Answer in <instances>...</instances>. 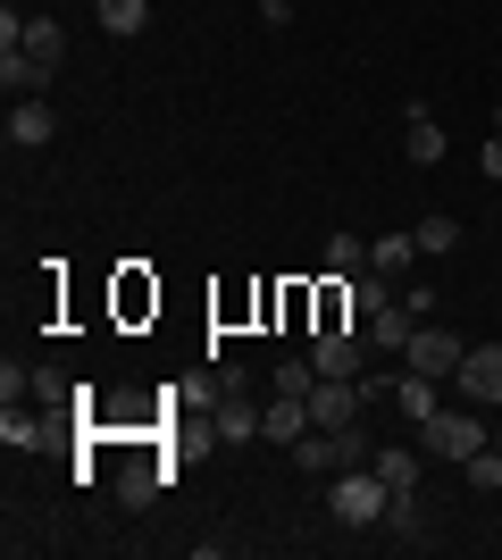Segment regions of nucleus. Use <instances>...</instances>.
<instances>
[{
  "instance_id": "obj_16",
  "label": "nucleus",
  "mask_w": 502,
  "mask_h": 560,
  "mask_svg": "<svg viewBox=\"0 0 502 560\" xmlns=\"http://www.w3.org/2000/svg\"><path fill=\"white\" fill-rule=\"evenodd\" d=\"M360 268H369V243H360V234H327V277L352 284Z\"/></svg>"
},
{
  "instance_id": "obj_2",
  "label": "nucleus",
  "mask_w": 502,
  "mask_h": 560,
  "mask_svg": "<svg viewBox=\"0 0 502 560\" xmlns=\"http://www.w3.org/2000/svg\"><path fill=\"white\" fill-rule=\"evenodd\" d=\"M419 435H428L435 460H478V452H486V419H478V410H435Z\"/></svg>"
},
{
  "instance_id": "obj_19",
  "label": "nucleus",
  "mask_w": 502,
  "mask_h": 560,
  "mask_svg": "<svg viewBox=\"0 0 502 560\" xmlns=\"http://www.w3.org/2000/svg\"><path fill=\"white\" fill-rule=\"evenodd\" d=\"M410 259H419V243H410V234H377V243H369V268H377V277H402Z\"/></svg>"
},
{
  "instance_id": "obj_30",
  "label": "nucleus",
  "mask_w": 502,
  "mask_h": 560,
  "mask_svg": "<svg viewBox=\"0 0 502 560\" xmlns=\"http://www.w3.org/2000/svg\"><path fill=\"white\" fill-rule=\"evenodd\" d=\"M494 502H502V486H494Z\"/></svg>"
},
{
  "instance_id": "obj_11",
  "label": "nucleus",
  "mask_w": 502,
  "mask_h": 560,
  "mask_svg": "<svg viewBox=\"0 0 502 560\" xmlns=\"http://www.w3.org/2000/svg\"><path fill=\"white\" fill-rule=\"evenodd\" d=\"M385 302H402V293H394V277H377V268H360V277L343 284V310H360V318H377Z\"/></svg>"
},
{
  "instance_id": "obj_14",
  "label": "nucleus",
  "mask_w": 502,
  "mask_h": 560,
  "mask_svg": "<svg viewBox=\"0 0 502 560\" xmlns=\"http://www.w3.org/2000/svg\"><path fill=\"white\" fill-rule=\"evenodd\" d=\"M252 435H260V410H252L243 394H226L218 401V444H252Z\"/></svg>"
},
{
  "instance_id": "obj_8",
  "label": "nucleus",
  "mask_w": 502,
  "mask_h": 560,
  "mask_svg": "<svg viewBox=\"0 0 502 560\" xmlns=\"http://www.w3.org/2000/svg\"><path fill=\"white\" fill-rule=\"evenodd\" d=\"M43 84H50L43 59H25V50H0V93H9V101H34Z\"/></svg>"
},
{
  "instance_id": "obj_22",
  "label": "nucleus",
  "mask_w": 502,
  "mask_h": 560,
  "mask_svg": "<svg viewBox=\"0 0 502 560\" xmlns=\"http://www.w3.org/2000/svg\"><path fill=\"white\" fill-rule=\"evenodd\" d=\"M277 394H302V401L318 394V369H311V351H302V360H285V369H277Z\"/></svg>"
},
{
  "instance_id": "obj_12",
  "label": "nucleus",
  "mask_w": 502,
  "mask_h": 560,
  "mask_svg": "<svg viewBox=\"0 0 502 560\" xmlns=\"http://www.w3.org/2000/svg\"><path fill=\"white\" fill-rule=\"evenodd\" d=\"M402 151H410V167H435V160H444V126H435L428 109H410V135H402Z\"/></svg>"
},
{
  "instance_id": "obj_28",
  "label": "nucleus",
  "mask_w": 502,
  "mask_h": 560,
  "mask_svg": "<svg viewBox=\"0 0 502 560\" xmlns=\"http://www.w3.org/2000/svg\"><path fill=\"white\" fill-rule=\"evenodd\" d=\"M494 135H502V101H494Z\"/></svg>"
},
{
  "instance_id": "obj_18",
  "label": "nucleus",
  "mask_w": 502,
  "mask_h": 560,
  "mask_svg": "<svg viewBox=\"0 0 502 560\" xmlns=\"http://www.w3.org/2000/svg\"><path fill=\"white\" fill-rule=\"evenodd\" d=\"M25 59H43V68H59V59H68V34H59V25H50V18H34V25H25Z\"/></svg>"
},
{
  "instance_id": "obj_5",
  "label": "nucleus",
  "mask_w": 502,
  "mask_h": 560,
  "mask_svg": "<svg viewBox=\"0 0 502 560\" xmlns=\"http://www.w3.org/2000/svg\"><path fill=\"white\" fill-rule=\"evenodd\" d=\"M460 394H469V401H502V343H469V360H460Z\"/></svg>"
},
{
  "instance_id": "obj_27",
  "label": "nucleus",
  "mask_w": 502,
  "mask_h": 560,
  "mask_svg": "<svg viewBox=\"0 0 502 560\" xmlns=\"http://www.w3.org/2000/svg\"><path fill=\"white\" fill-rule=\"evenodd\" d=\"M478 167H486V185H502V135H486V151H478Z\"/></svg>"
},
{
  "instance_id": "obj_7",
  "label": "nucleus",
  "mask_w": 502,
  "mask_h": 560,
  "mask_svg": "<svg viewBox=\"0 0 502 560\" xmlns=\"http://www.w3.org/2000/svg\"><path fill=\"white\" fill-rule=\"evenodd\" d=\"M50 135H59V117H50L43 93H34V101H9V142H17V151H43Z\"/></svg>"
},
{
  "instance_id": "obj_21",
  "label": "nucleus",
  "mask_w": 502,
  "mask_h": 560,
  "mask_svg": "<svg viewBox=\"0 0 502 560\" xmlns=\"http://www.w3.org/2000/svg\"><path fill=\"white\" fill-rule=\"evenodd\" d=\"M377 477H385L394 493H410V486H419V452H402V444H394V452H377Z\"/></svg>"
},
{
  "instance_id": "obj_15",
  "label": "nucleus",
  "mask_w": 502,
  "mask_h": 560,
  "mask_svg": "<svg viewBox=\"0 0 502 560\" xmlns=\"http://www.w3.org/2000/svg\"><path fill=\"white\" fill-rule=\"evenodd\" d=\"M43 435H50V419H34V410H17V401L0 410V444H9V452H34Z\"/></svg>"
},
{
  "instance_id": "obj_4",
  "label": "nucleus",
  "mask_w": 502,
  "mask_h": 560,
  "mask_svg": "<svg viewBox=\"0 0 502 560\" xmlns=\"http://www.w3.org/2000/svg\"><path fill=\"white\" fill-rule=\"evenodd\" d=\"M360 343H369V335H352V318H327V327L311 335V369L318 376H360Z\"/></svg>"
},
{
  "instance_id": "obj_25",
  "label": "nucleus",
  "mask_w": 502,
  "mask_h": 560,
  "mask_svg": "<svg viewBox=\"0 0 502 560\" xmlns=\"http://www.w3.org/2000/svg\"><path fill=\"white\" fill-rule=\"evenodd\" d=\"M460 468H469V486H478V493H494V486H502V452H494V444H486L478 460H460Z\"/></svg>"
},
{
  "instance_id": "obj_23",
  "label": "nucleus",
  "mask_w": 502,
  "mask_h": 560,
  "mask_svg": "<svg viewBox=\"0 0 502 560\" xmlns=\"http://www.w3.org/2000/svg\"><path fill=\"white\" fill-rule=\"evenodd\" d=\"M34 401H50V410H75V385L59 369H34Z\"/></svg>"
},
{
  "instance_id": "obj_1",
  "label": "nucleus",
  "mask_w": 502,
  "mask_h": 560,
  "mask_svg": "<svg viewBox=\"0 0 502 560\" xmlns=\"http://www.w3.org/2000/svg\"><path fill=\"white\" fill-rule=\"evenodd\" d=\"M385 502H394V486H385V477H377V460L343 468V477H335V486H327V511L343 518V527H377V518H385Z\"/></svg>"
},
{
  "instance_id": "obj_17",
  "label": "nucleus",
  "mask_w": 502,
  "mask_h": 560,
  "mask_svg": "<svg viewBox=\"0 0 502 560\" xmlns=\"http://www.w3.org/2000/svg\"><path fill=\"white\" fill-rule=\"evenodd\" d=\"M160 486H167V468H151V460L118 468V502H126V511H143V502H151V493H160Z\"/></svg>"
},
{
  "instance_id": "obj_9",
  "label": "nucleus",
  "mask_w": 502,
  "mask_h": 560,
  "mask_svg": "<svg viewBox=\"0 0 502 560\" xmlns=\"http://www.w3.org/2000/svg\"><path fill=\"white\" fill-rule=\"evenodd\" d=\"M394 410H402L410 427H428L444 401H435V376H419V369H402V385H394Z\"/></svg>"
},
{
  "instance_id": "obj_10",
  "label": "nucleus",
  "mask_w": 502,
  "mask_h": 560,
  "mask_svg": "<svg viewBox=\"0 0 502 560\" xmlns=\"http://www.w3.org/2000/svg\"><path fill=\"white\" fill-rule=\"evenodd\" d=\"M419 327H428V318H410L402 302H385L377 318H369V343H377V351H410V335H419Z\"/></svg>"
},
{
  "instance_id": "obj_3",
  "label": "nucleus",
  "mask_w": 502,
  "mask_h": 560,
  "mask_svg": "<svg viewBox=\"0 0 502 560\" xmlns=\"http://www.w3.org/2000/svg\"><path fill=\"white\" fill-rule=\"evenodd\" d=\"M402 360H410V369H419V376H435V385H444V376H460V360H469V343H460V335H444V327H435V318H428V327L410 335V351H402Z\"/></svg>"
},
{
  "instance_id": "obj_24",
  "label": "nucleus",
  "mask_w": 502,
  "mask_h": 560,
  "mask_svg": "<svg viewBox=\"0 0 502 560\" xmlns=\"http://www.w3.org/2000/svg\"><path fill=\"white\" fill-rule=\"evenodd\" d=\"M385 527H394V536H419V486L385 502Z\"/></svg>"
},
{
  "instance_id": "obj_26",
  "label": "nucleus",
  "mask_w": 502,
  "mask_h": 560,
  "mask_svg": "<svg viewBox=\"0 0 502 560\" xmlns=\"http://www.w3.org/2000/svg\"><path fill=\"white\" fill-rule=\"evenodd\" d=\"M402 310L410 318H435V284H402Z\"/></svg>"
},
{
  "instance_id": "obj_6",
  "label": "nucleus",
  "mask_w": 502,
  "mask_h": 560,
  "mask_svg": "<svg viewBox=\"0 0 502 560\" xmlns=\"http://www.w3.org/2000/svg\"><path fill=\"white\" fill-rule=\"evenodd\" d=\"M260 435H268V444H302V435H311V401H302V394H277V401H268V410H260Z\"/></svg>"
},
{
  "instance_id": "obj_13",
  "label": "nucleus",
  "mask_w": 502,
  "mask_h": 560,
  "mask_svg": "<svg viewBox=\"0 0 502 560\" xmlns=\"http://www.w3.org/2000/svg\"><path fill=\"white\" fill-rule=\"evenodd\" d=\"M410 243H419V252H428V259H444V252H453V243H460V218H453V210H428V218H419V226H410Z\"/></svg>"
},
{
  "instance_id": "obj_20",
  "label": "nucleus",
  "mask_w": 502,
  "mask_h": 560,
  "mask_svg": "<svg viewBox=\"0 0 502 560\" xmlns=\"http://www.w3.org/2000/svg\"><path fill=\"white\" fill-rule=\"evenodd\" d=\"M101 25L126 43V34H143V25H151V0H101Z\"/></svg>"
},
{
  "instance_id": "obj_29",
  "label": "nucleus",
  "mask_w": 502,
  "mask_h": 560,
  "mask_svg": "<svg viewBox=\"0 0 502 560\" xmlns=\"http://www.w3.org/2000/svg\"><path fill=\"white\" fill-rule=\"evenodd\" d=\"M494 452H502V427H494Z\"/></svg>"
}]
</instances>
